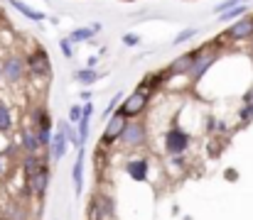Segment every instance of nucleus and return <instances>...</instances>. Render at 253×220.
<instances>
[{
	"label": "nucleus",
	"instance_id": "39448f33",
	"mask_svg": "<svg viewBox=\"0 0 253 220\" xmlns=\"http://www.w3.org/2000/svg\"><path fill=\"white\" fill-rule=\"evenodd\" d=\"M22 69H25V64H22V59H17V57H10L5 64H2V69L0 73H5L10 81H17L20 76H22Z\"/></svg>",
	"mask_w": 253,
	"mask_h": 220
},
{
	"label": "nucleus",
	"instance_id": "9d476101",
	"mask_svg": "<svg viewBox=\"0 0 253 220\" xmlns=\"http://www.w3.org/2000/svg\"><path fill=\"white\" fill-rule=\"evenodd\" d=\"M229 34H231L234 39H244V37L253 34V20H241V22H236V25L229 30Z\"/></svg>",
	"mask_w": 253,
	"mask_h": 220
},
{
	"label": "nucleus",
	"instance_id": "6ab92c4d",
	"mask_svg": "<svg viewBox=\"0 0 253 220\" xmlns=\"http://www.w3.org/2000/svg\"><path fill=\"white\" fill-rule=\"evenodd\" d=\"M0 130H10V113L5 105H0Z\"/></svg>",
	"mask_w": 253,
	"mask_h": 220
},
{
	"label": "nucleus",
	"instance_id": "7ed1b4c3",
	"mask_svg": "<svg viewBox=\"0 0 253 220\" xmlns=\"http://www.w3.org/2000/svg\"><path fill=\"white\" fill-rule=\"evenodd\" d=\"M47 181H49V174H47L44 166H35V169L30 171V189H32L37 196H42V193L47 191Z\"/></svg>",
	"mask_w": 253,
	"mask_h": 220
},
{
	"label": "nucleus",
	"instance_id": "4be33fe9",
	"mask_svg": "<svg viewBox=\"0 0 253 220\" xmlns=\"http://www.w3.org/2000/svg\"><path fill=\"white\" fill-rule=\"evenodd\" d=\"M62 52H64V57H72V54H74V49H72V42H69V39H62Z\"/></svg>",
	"mask_w": 253,
	"mask_h": 220
},
{
	"label": "nucleus",
	"instance_id": "4468645a",
	"mask_svg": "<svg viewBox=\"0 0 253 220\" xmlns=\"http://www.w3.org/2000/svg\"><path fill=\"white\" fill-rule=\"evenodd\" d=\"M145 171H148V164H145V161H130V164H128V174H130L135 181H143V179H145Z\"/></svg>",
	"mask_w": 253,
	"mask_h": 220
},
{
	"label": "nucleus",
	"instance_id": "412c9836",
	"mask_svg": "<svg viewBox=\"0 0 253 220\" xmlns=\"http://www.w3.org/2000/svg\"><path fill=\"white\" fill-rule=\"evenodd\" d=\"M69 118H72V123H79V120H82V108H79V105H72Z\"/></svg>",
	"mask_w": 253,
	"mask_h": 220
},
{
	"label": "nucleus",
	"instance_id": "9b49d317",
	"mask_svg": "<svg viewBox=\"0 0 253 220\" xmlns=\"http://www.w3.org/2000/svg\"><path fill=\"white\" fill-rule=\"evenodd\" d=\"M10 5L15 7V10H20L25 17H30V20H35V22H40V20H44V15L42 12H37V10H32L30 5H25V2H20V0H10Z\"/></svg>",
	"mask_w": 253,
	"mask_h": 220
},
{
	"label": "nucleus",
	"instance_id": "0eeeda50",
	"mask_svg": "<svg viewBox=\"0 0 253 220\" xmlns=\"http://www.w3.org/2000/svg\"><path fill=\"white\" fill-rule=\"evenodd\" d=\"M123 127H126V115L116 113V115L108 120V125H106V140H113V137H118V135L123 132Z\"/></svg>",
	"mask_w": 253,
	"mask_h": 220
},
{
	"label": "nucleus",
	"instance_id": "6e6552de",
	"mask_svg": "<svg viewBox=\"0 0 253 220\" xmlns=\"http://www.w3.org/2000/svg\"><path fill=\"white\" fill-rule=\"evenodd\" d=\"M194 62H197L194 54H184V57H179L177 62L169 64V73H189V69L194 66Z\"/></svg>",
	"mask_w": 253,
	"mask_h": 220
},
{
	"label": "nucleus",
	"instance_id": "b1692460",
	"mask_svg": "<svg viewBox=\"0 0 253 220\" xmlns=\"http://www.w3.org/2000/svg\"><path fill=\"white\" fill-rule=\"evenodd\" d=\"M123 42H126V44H138V37H135V34H126Z\"/></svg>",
	"mask_w": 253,
	"mask_h": 220
},
{
	"label": "nucleus",
	"instance_id": "dca6fc26",
	"mask_svg": "<svg viewBox=\"0 0 253 220\" xmlns=\"http://www.w3.org/2000/svg\"><path fill=\"white\" fill-rule=\"evenodd\" d=\"M59 130L64 132L67 142H72V145H79V135H77L74 130H69V125H67V123H59Z\"/></svg>",
	"mask_w": 253,
	"mask_h": 220
},
{
	"label": "nucleus",
	"instance_id": "a211bd4d",
	"mask_svg": "<svg viewBox=\"0 0 253 220\" xmlns=\"http://www.w3.org/2000/svg\"><path fill=\"white\" fill-rule=\"evenodd\" d=\"M25 147H27V152H35V149L40 147V137L32 135V132H27V135H25Z\"/></svg>",
	"mask_w": 253,
	"mask_h": 220
},
{
	"label": "nucleus",
	"instance_id": "f3484780",
	"mask_svg": "<svg viewBox=\"0 0 253 220\" xmlns=\"http://www.w3.org/2000/svg\"><path fill=\"white\" fill-rule=\"evenodd\" d=\"M96 78H98V73L91 71V69H86V71H79V73H77V81H79V83H93Z\"/></svg>",
	"mask_w": 253,
	"mask_h": 220
},
{
	"label": "nucleus",
	"instance_id": "aec40b11",
	"mask_svg": "<svg viewBox=\"0 0 253 220\" xmlns=\"http://www.w3.org/2000/svg\"><path fill=\"white\" fill-rule=\"evenodd\" d=\"M194 34H197V30H184V32H182V34H179V37L174 39V44H182V42H187V39H192Z\"/></svg>",
	"mask_w": 253,
	"mask_h": 220
},
{
	"label": "nucleus",
	"instance_id": "ddd939ff",
	"mask_svg": "<svg viewBox=\"0 0 253 220\" xmlns=\"http://www.w3.org/2000/svg\"><path fill=\"white\" fill-rule=\"evenodd\" d=\"M98 30H101L98 25H93V27H79V30L72 32V39H69V42H86V39H91V34L98 32Z\"/></svg>",
	"mask_w": 253,
	"mask_h": 220
},
{
	"label": "nucleus",
	"instance_id": "5701e85b",
	"mask_svg": "<svg viewBox=\"0 0 253 220\" xmlns=\"http://www.w3.org/2000/svg\"><path fill=\"white\" fill-rule=\"evenodd\" d=\"M118 100H121V95H116V98H113V100L108 103V108H106V118H108V115L113 113V108H116V103H118Z\"/></svg>",
	"mask_w": 253,
	"mask_h": 220
},
{
	"label": "nucleus",
	"instance_id": "f03ea898",
	"mask_svg": "<svg viewBox=\"0 0 253 220\" xmlns=\"http://www.w3.org/2000/svg\"><path fill=\"white\" fill-rule=\"evenodd\" d=\"M27 64H30V71L37 73V76H49V73H52L49 57H47L44 52H35V54H30Z\"/></svg>",
	"mask_w": 253,
	"mask_h": 220
},
{
	"label": "nucleus",
	"instance_id": "2eb2a0df",
	"mask_svg": "<svg viewBox=\"0 0 253 220\" xmlns=\"http://www.w3.org/2000/svg\"><path fill=\"white\" fill-rule=\"evenodd\" d=\"M211 62H214V57H204V59H202V62L197 64V66H192V69H189V71H192V76H194V78H199L202 73H204L207 69H209V66H211Z\"/></svg>",
	"mask_w": 253,
	"mask_h": 220
},
{
	"label": "nucleus",
	"instance_id": "f8f14e48",
	"mask_svg": "<svg viewBox=\"0 0 253 220\" xmlns=\"http://www.w3.org/2000/svg\"><path fill=\"white\" fill-rule=\"evenodd\" d=\"M64 152H67V137H64V132L59 130V132L54 135V140H52V154H54V159H62Z\"/></svg>",
	"mask_w": 253,
	"mask_h": 220
},
{
	"label": "nucleus",
	"instance_id": "1a4fd4ad",
	"mask_svg": "<svg viewBox=\"0 0 253 220\" xmlns=\"http://www.w3.org/2000/svg\"><path fill=\"white\" fill-rule=\"evenodd\" d=\"M72 174H74V189H77V193H82V189H84V147L79 149V157H77Z\"/></svg>",
	"mask_w": 253,
	"mask_h": 220
},
{
	"label": "nucleus",
	"instance_id": "423d86ee",
	"mask_svg": "<svg viewBox=\"0 0 253 220\" xmlns=\"http://www.w3.org/2000/svg\"><path fill=\"white\" fill-rule=\"evenodd\" d=\"M121 135H123V140H126V145H130V147L140 145V142L145 140V132H143V127H140V125H130V127L126 125Z\"/></svg>",
	"mask_w": 253,
	"mask_h": 220
},
{
	"label": "nucleus",
	"instance_id": "20e7f679",
	"mask_svg": "<svg viewBox=\"0 0 253 220\" xmlns=\"http://www.w3.org/2000/svg\"><path fill=\"white\" fill-rule=\"evenodd\" d=\"M187 135L182 132V130H172L168 132V152L169 154H179V152H184V147H187Z\"/></svg>",
	"mask_w": 253,
	"mask_h": 220
},
{
	"label": "nucleus",
	"instance_id": "f257e3e1",
	"mask_svg": "<svg viewBox=\"0 0 253 220\" xmlns=\"http://www.w3.org/2000/svg\"><path fill=\"white\" fill-rule=\"evenodd\" d=\"M145 103H148V93H143V91H135V93H130V98L123 103V108L118 110L121 115H138L143 108H145Z\"/></svg>",
	"mask_w": 253,
	"mask_h": 220
}]
</instances>
